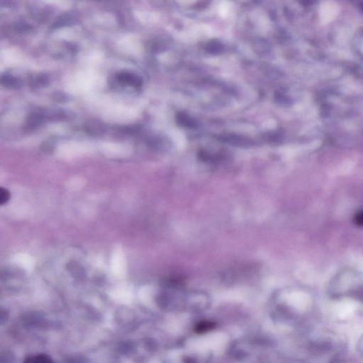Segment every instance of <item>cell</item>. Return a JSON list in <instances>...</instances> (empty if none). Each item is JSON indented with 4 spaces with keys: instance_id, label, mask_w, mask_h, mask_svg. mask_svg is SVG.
<instances>
[{
    "instance_id": "cell-1",
    "label": "cell",
    "mask_w": 363,
    "mask_h": 363,
    "mask_svg": "<svg viewBox=\"0 0 363 363\" xmlns=\"http://www.w3.org/2000/svg\"><path fill=\"white\" fill-rule=\"evenodd\" d=\"M117 79L120 83L127 86L139 87L142 85L143 80L139 76L129 72H121L117 75Z\"/></svg>"
},
{
    "instance_id": "cell-2",
    "label": "cell",
    "mask_w": 363,
    "mask_h": 363,
    "mask_svg": "<svg viewBox=\"0 0 363 363\" xmlns=\"http://www.w3.org/2000/svg\"><path fill=\"white\" fill-rule=\"evenodd\" d=\"M46 118H48L47 114L43 112H34L29 115L27 121H26V127L28 129H35L43 124Z\"/></svg>"
},
{
    "instance_id": "cell-3",
    "label": "cell",
    "mask_w": 363,
    "mask_h": 363,
    "mask_svg": "<svg viewBox=\"0 0 363 363\" xmlns=\"http://www.w3.org/2000/svg\"><path fill=\"white\" fill-rule=\"evenodd\" d=\"M1 82L4 86L11 89H18L21 86V80L10 75L6 74L1 76Z\"/></svg>"
},
{
    "instance_id": "cell-4",
    "label": "cell",
    "mask_w": 363,
    "mask_h": 363,
    "mask_svg": "<svg viewBox=\"0 0 363 363\" xmlns=\"http://www.w3.org/2000/svg\"><path fill=\"white\" fill-rule=\"evenodd\" d=\"M23 363H54V362L49 355L40 354L27 357Z\"/></svg>"
},
{
    "instance_id": "cell-5",
    "label": "cell",
    "mask_w": 363,
    "mask_h": 363,
    "mask_svg": "<svg viewBox=\"0 0 363 363\" xmlns=\"http://www.w3.org/2000/svg\"><path fill=\"white\" fill-rule=\"evenodd\" d=\"M73 20H72V17L68 15H63L61 17H59L57 20L54 22V28L61 27V26H66L70 24H72Z\"/></svg>"
},
{
    "instance_id": "cell-6",
    "label": "cell",
    "mask_w": 363,
    "mask_h": 363,
    "mask_svg": "<svg viewBox=\"0 0 363 363\" xmlns=\"http://www.w3.org/2000/svg\"><path fill=\"white\" fill-rule=\"evenodd\" d=\"M48 81L47 76L45 75H40L33 79L32 85L34 87L44 86L48 83Z\"/></svg>"
},
{
    "instance_id": "cell-7",
    "label": "cell",
    "mask_w": 363,
    "mask_h": 363,
    "mask_svg": "<svg viewBox=\"0 0 363 363\" xmlns=\"http://www.w3.org/2000/svg\"><path fill=\"white\" fill-rule=\"evenodd\" d=\"M11 197V193L6 188H0V205H4L9 202Z\"/></svg>"
},
{
    "instance_id": "cell-8",
    "label": "cell",
    "mask_w": 363,
    "mask_h": 363,
    "mask_svg": "<svg viewBox=\"0 0 363 363\" xmlns=\"http://www.w3.org/2000/svg\"><path fill=\"white\" fill-rule=\"evenodd\" d=\"M213 327V324L211 323L202 322V323H200L197 325V328H196V331L199 333H204V332L209 331V330L212 329Z\"/></svg>"
},
{
    "instance_id": "cell-9",
    "label": "cell",
    "mask_w": 363,
    "mask_h": 363,
    "mask_svg": "<svg viewBox=\"0 0 363 363\" xmlns=\"http://www.w3.org/2000/svg\"><path fill=\"white\" fill-rule=\"evenodd\" d=\"M15 27L17 30L21 31V32L29 30V29L32 28L30 25L27 24L25 22H17L15 24Z\"/></svg>"
},
{
    "instance_id": "cell-10",
    "label": "cell",
    "mask_w": 363,
    "mask_h": 363,
    "mask_svg": "<svg viewBox=\"0 0 363 363\" xmlns=\"http://www.w3.org/2000/svg\"><path fill=\"white\" fill-rule=\"evenodd\" d=\"M180 121L182 124H185V126H189V127H191V125L194 124V122L191 121V118H190L185 115H180Z\"/></svg>"
},
{
    "instance_id": "cell-11",
    "label": "cell",
    "mask_w": 363,
    "mask_h": 363,
    "mask_svg": "<svg viewBox=\"0 0 363 363\" xmlns=\"http://www.w3.org/2000/svg\"><path fill=\"white\" fill-rule=\"evenodd\" d=\"M357 223L360 224H363V212L358 215L356 218Z\"/></svg>"
}]
</instances>
